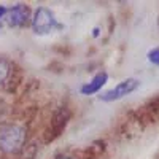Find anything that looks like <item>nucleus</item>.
<instances>
[{
  "instance_id": "obj_1",
  "label": "nucleus",
  "mask_w": 159,
  "mask_h": 159,
  "mask_svg": "<svg viewBox=\"0 0 159 159\" xmlns=\"http://www.w3.org/2000/svg\"><path fill=\"white\" fill-rule=\"evenodd\" d=\"M30 142V130L27 123L7 121L0 124V156L3 159H15Z\"/></svg>"
},
{
  "instance_id": "obj_2",
  "label": "nucleus",
  "mask_w": 159,
  "mask_h": 159,
  "mask_svg": "<svg viewBox=\"0 0 159 159\" xmlns=\"http://www.w3.org/2000/svg\"><path fill=\"white\" fill-rule=\"evenodd\" d=\"M70 116H72V111L67 105H61L57 107L54 111H52L51 118H49V123L48 126L45 127L43 134H42V142L43 143H49L52 140H56L65 129L67 123L70 121Z\"/></svg>"
},
{
  "instance_id": "obj_3",
  "label": "nucleus",
  "mask_w": 159,
  "mask_h": 159,
  "mask_svg": "<svg viewBox=\"0 0 159 159\" xmlns=\"http://www.w3.org/2000/svg\"><path fill=\"white\" fill-rule=\"evenodd\" d=\"M30 27L38 35H46L54 29H61V24L57 22L54 13L46 7H38L30 19Z\"/></svg>"
},
{
  "instance_id": "obj_4",
  "label": "nucleus",
  "mask_w": 159,
  "mask_h": 159,
  "mask_svg": "<svg viewBox=\"0 0 159 159\" xmlns=\"http://www.w3.org/2000/svg\"><path fill=\"white\" fill-rule=\"evenodd\" d=\"M30 19H32V11H30V7L25 3H16L10 7L5 16V22L10 27H15V29L27 27L30 24Z\"/></svg>"
},
{
  "instance_id": "obj_5",
  "label": "nucleus",
  "mask_w": 159,
  "mask_h": 159,
  "mask_svg": "<svg viewBox=\"0 0 159 159\" xmlns=\"http://www.w3.org/2000/svg\"><path fill=\"white\" fill-rule=\"evenodd\" d=\"M139 86H140V81L137 78H127V80H123L121 83H118L115 88L102 92L99 99L102 102H115V100H119V99L132 94L135 89H139Z\"/></svg>"
},
{
  "instance_id": "obj_6",
  "label": "nucleus",
  "mask_w": 159,
  "mask_h": 159,
  "mask_svg": "<svg viewBox=\"0 0 159 159\" xmlns=\"http://www.w3.org/2000/svg\"><path fill=\"white\" fill-rule=\"evenodd\" d=\"M108 83V73L105 70H100L99 73H96L88 83H84L80 88V92L83 96H94L99 91H102V88Z\"/></svg>"
},
{
  "instance_id": "obj_7",
  "label": "nucleus",
  "mask_w": 159,
  "mask_h": 159,
  "mask_svg": "<svg viewBox=\"0 0 159 159\" xmlns=\"http://www.w3.org/2000/svg\"><path fill=\"white\" fill-rule=\"evenodd\" d=\"M15 64H13L8 57L0 56V88H5L8 78L11 76V73L15 72Z\"/></svg>"
},
{
  "instance_id": "obj_8",
  "label": "nucleus",
  "mask_w": 159,
  "mask_h": 159,
  "mask_svg": "<svg viewBox=\"0 0 159 159\" xmlns=\"http://www.w3.org/2000/svg\"><path fill=\"white\" fill-rule=\"evenodd\" d=\"M147 57H148V62H150V64H153V65H156V67H159V48L150 49L148 54H147Z\"/></svg>"
},
{
  "instance_id": "obj_9",
  "label": "nucleus",
  "mask_w": 159,
  "mask_h": 159,
  "mask_svg": "<svg viewBox=\"0 0 159 159\" xmlns=\"http://www.w3.org/2000/svg\"><path fill=\"white\" fill-rule=\"evenodd\" d=\"M7 13H8V7H5V5H0V25H2V22L5 21Z\"/></svg>"
},
{
  "instance_id": "obj_10",
  "label": "nucleus",
  "mask_w": 159,
  "mask_h": 159,
  "mask_svg": "<svg viewBox=\"0 0 159 159\" xmlns=\"http://www.w3.org/2000/svg\"><path fill=\"white\" fill-rule=\"evenodd\" d=\"M56 159H75V157H72V156H57Z\"/></svg>"
}]
</instances>
